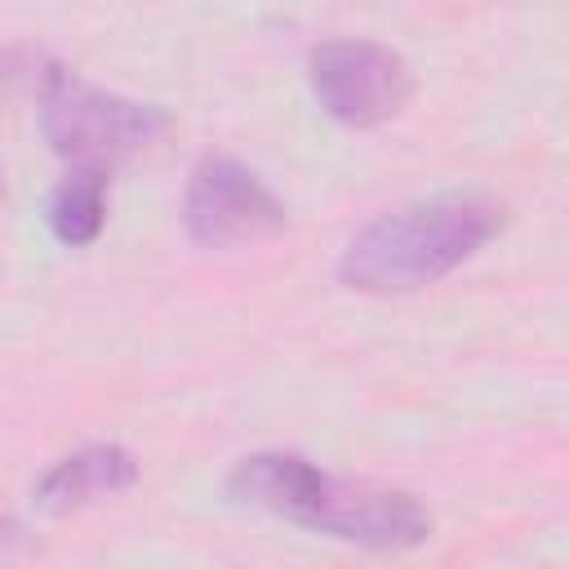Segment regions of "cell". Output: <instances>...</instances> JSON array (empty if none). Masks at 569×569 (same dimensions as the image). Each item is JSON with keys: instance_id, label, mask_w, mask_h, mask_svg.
Here are the masks:
<instances>
[{"instance_id": "1", "label": "cell", "mask_w": 569, "mask_h": 569, "mask_svg": "<svg viewBox=\"0 0 569 569\" xmlns=\"http://www.w3.org/2000/svg\"><path fill=\"white\" fill-rule=\"evenodd\" d=\"M227 493L244 507H262L271 516L373 551H405L431 538V511L409 489L333 476L311 458L284 449L240 458L227 476Z\"/></svg>"}, {"instance_id": "2", "label": "cell", "mask_w": 569, "mask_h": 569, "mask_svg": "<svg viewBox=\"0 0 569 569\" xmlns=\"http://www.w3.org/2000/svg\"><path fill=\"white\" fill-rule=\"evenodd\" d=\"M507 222V204L489 191H440L369 218L342 249L338 276L365 293L422 289L476 258Z\"/></svg>"}, {"instance_id": "3", "label": "cell", "mask_w": 569, "mask_h": 569, "mask_svg": "<svg viewBox=\"0 0 569 569\" xmlns=\"http://www.w3.org/2000/svg\"><path fill=\"white\" fill-rule=\"evenodd\" d=\"M169 116L156 102H138L80 80L67 67H49L40 80V129L71 169L107 173L164 133Z\"/></svg>"}, {"instance_id": "4", "label": "cell", "mask_w": 569, "mask_h": 569, "mask_svg": "<svg viewBox=\"0 0 569 569\" xmlns=\"http://www.w3.org/2000/svg\"><path fill=\"white\" fill-rule=\"evenodd\" d=\"M307 80L325 116L351 129H373L391 120L413 89V76L396 49L378 40H356V36L320 40L307 53Z\"/></svg>"}, {"instance_id": "5", "label": "cell", "mask_w": 569, "mask_h": 569, "mask_svg": "<svg viewBox=\"0 0 569 569\" xmlns=\"http://www.w3.org/2000/svg\"><path fill=\"white\" fill-rule=\"evenodd\" d=\"M182 222L187 236L204 249H240L280 236L289 218L280 196L249 164L231 156H204L191 169Z\"/></svg>"}, {"instance_id": "6", "label": "cell", "mask_w": 569, "mask_h": 569, "mask_svg": "<svg viewBox=\"0 0 569 569\" xmlns=\"http://www.w3.org/2000/svg\"><path fill=\"white\" fill-rule=\"evenodd\" d=\"M138 462L124 445H84L67 458H58L31 489L36 511L44 516H71L80 507H93L102 498H116L133 489Z\"/></svg>"}, {"instance_id": "7", "label": "cell", "mask_w": 569, "mask_h": 569, "mask_svg": "<svg viewBox=\"0 0 569 569\" xmlns=\"http://www.w3.org/2000/svg\"><path fill=\"white\" fill-rule=\"evenodd\" d=\"M44 218H49V231L71 249L98 240V231L107 222V173L67 169V178L49 196V213Z\"/></svg>"}, {"instance_id": "8", "label": "cell", "mask_w": 569, "mask_h": 569, "mask_svg": "<svg viewBox=\"0 0 569 569\" xmlns=\"http://www.w3.org/2000/svg\"><path fill=\"white\" fill-rule=\"evenodd\" d=\"M44 76L49 71V62L40 58V53H31V49H0V84H9V80H18V76Z\"/></svg>"}, {"instance_id": "9", "label": "cell", "mask_w": 569, "mask_h": 569, "mask_svg": "<svg viewBox=\"0 0 569 569\" xmlns=\"http://www.w3.org/2000/svg\"><path fill=\"white\" fill-rule=\"evenodd\" d=\"M13 547H22V529H18L13 520H4V516H0V560H4Z\"/></svg>"}, {"instance_id": "10", "label": "cell", "mask_w": 569, "mask_h": 569, "mask_svg": "<svg viewBox=\"0 0 569 569\" xmlns=\"http://www.w3.org/2000/svg\"><path fill=\"white\" fill-rule=\"evenodd\" d=\"M0 200H4V173H0Z\"/></svg>"}]
</instances>
